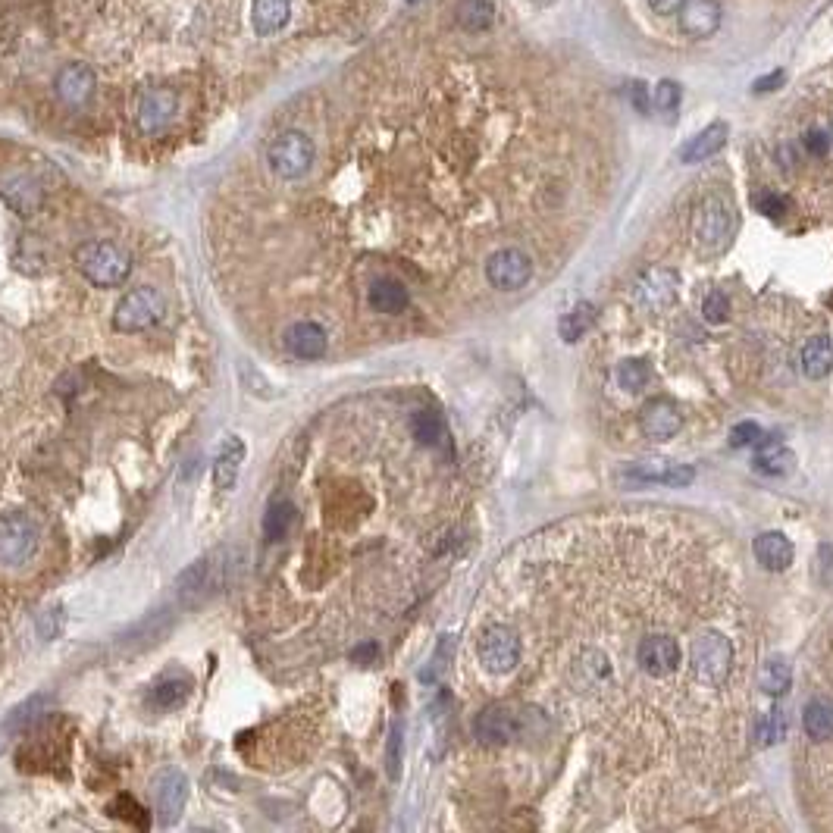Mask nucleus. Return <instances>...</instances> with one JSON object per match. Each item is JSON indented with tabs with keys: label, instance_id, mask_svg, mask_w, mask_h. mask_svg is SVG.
I'll return each mask as SVG.
<instances>
[{
	"label": "nucleus",
	"instance_id": "obj_1",
	"mask_svg": "<svg viewBox=\"0 0 833 833\" xmlns=\"http://www.w3.org/2000/svg\"><path fill=\"white\" fill-rule=\"evenodd\" d=\"M245 555L238 545H223V549L204 555L201 561L188 564L179 580H176V599L185 611H195L217 592H223L229 583L238 580V567H242Z\"/></svg>",
	"mask_w": 833,
	"mask_h": 833
},
{
	"label": "nucleus",
	"instance_id": "obj_2",
	"mask_svg": "<svg viewBox=\"0 0 833 833\" xmlns=\"http://www.w3.org/2000/svg\"><path fill=\"white\" fill-rule=\"evenodd\" d=\"M536 730H549V721H545V714L539 708L489 705L473 721L476 740L489 746H508L517 740H527V736H536Z\"/></svg>",
	"mask_w": 833,
	"mask_h": 833
},
{
	"label": "nucleus",
	"instance_id": "obj_3",
	"mask_svg": "<svg viewBox=\"0 0 833 833\" xmlns=\"http://www.w3.org/2000/svg\"><path fill=\"white\" fill-rule=\"evenodd\" d=\"M76 267L79 273L91 282L101 285V289H113V285H123L132 273V254L116 245V242H85L76 251Z\"/></svg>",
	"mask_w": 833,
	"mask_h": 833
},
{
	"label": "nucleus",
	"instance_id": "obj_4",
	"mask_svg": "<svg viewBox=\"0 0 833 833\" xmlns=\"http://www.w3.org/2000/svg\"><path fill=\"white\" fill-rule=\"evenodd\" d=\"M689 671L702 686H724L733 671V642L721 630H702L689 646Z\"/></svg>",
	"mask_w": 833,
	"mask_h": 833
},
{
	"label": "nucleus",
	"instance_id": "obj_5",
	"mask_svg": "<svg viewBox=\"0 0 833 833\" xmlns=\"http://www.w3.org/2000/svg\"><path fill=\"white\" fill-rule=\"evenodd\" d=\"M733 229V207L721 195H708L693 213V235L702 254H724L733 242Z\"/></svg>",
	"mask_w": 833,
	"mask_h": 833
},
{
	"label": "nucleus",
	"instance_id": "obj_6",
	"mask_svg": "<svg viewBox=\"0 0 833 833\" xmlns=\"http://www.w3.org/2000/svg\"><path fill=\"white\" fill-rule=\"evenodd\" d=\"M38 523L26 511L0 514V567H22L38 552Z\"/></svg>",
	"mask_w": 833,
	"mask_h": 833
},
{
	"label": "nucleus",
	"instance_id": "obj_7",
	"mask_svg": "<svg viewBox=\"0 0 833 833\" xmlns=\"http://www.w3.org/2000/svg\"><path fill=\"white\" fill-rule=\"evenodd\" d=\"M314 141L307 138L304 132H282L273 138V145L267 148V160H270V170L279 179H301L307 170L314 166Z\"/></svg>",
	"mask_w": 833,
	"mask_h": 833
},
{
	"label": "nucleus",
	"instance_id": "obj_8",
	"mask_svg": "<svg viewBox=\"0 0 833 833\" xmlns=\"http://www.w3.org/2000/svg\"><path fill=\"white\" fill-rule=\"evenodd\" d=\"M163 314H166L163 295L157 289H151V285H138V289L126 292L123 301L116 304L113 326L119 332H145L154 323H160Z\"/></svg>",
	"mask_w": 833,
	"mask_h": 833
},
{
	"label": "nucleus",
	"instance_id": "obj_9",
	"mask_svg": "<svg viewBox=\"0 0 833 833\" xmlns=\"http://www.w3.org/2000/svg\"><path fill=\"white\" fill-rule=\"evenodd\" d=\"M476 655L489 674H511L520 661V636L505 624L486 627L476 642Z\"/></svg>",
	"mask_w": 833,
	"mask_h": 833
},
{
	"label": "nucleus",
	"instance_id": "obj_10",
	"mask_svg": "<svg viewBox=\"0 0 833 833\" xmlns=\"http://www.w3.org/2000/svg\"><path fill=\"white\" fill-rule=\"evenodd\" d=\"M179 113V98H176V91L173 88H166V85H151L141 91V98H138V126L141 132H148V135H160L166 126L173 123Z\"/></svg>",
	"mask_w": 833,
	"mask_h": 833
},
{
	"label": "nucleus",
	"instance_id": "obj_11",
	"mask_svg": "<svg viewBox=\"0 0 833 833\" xmlns=\"http://www.w3.org/2000/svg\"><path fill=\"white\" fill-rule=\"evenodd\" d=\"M677 292H680V276L674 270H668V267H655V270H649L646 276L636 282L633 301L646 314H661V311H668V307L677 301Z\"/></svg>",
	"mask_w": 833,
	"mask_h": 833
},
{
	"label": "nucleus",
	"instance_id": "obj_12",
	"mask_svg": "<svg viewBox=\"0 0 833 833\" xmlns=\"http://www.w3.org/2000/svg\"><path fill=\"white\" fill-rule=\"evenodd\" d=\"M636 661L639 668L646 671L649 677H671L680 668V646L677 639L668 633H649L639 639L636 646Z\"/></svg>",
	"mask_w": 833,
	"mask_h": 833
},
{
	"label": "nucleus",
	"instance_id": "obj_13",
	"mask_svg": "<svg viewBox=\"0 0 833 833\" xmlns=\"http://www.w3.org/2000/svg\"><path fill=\"white\" fill-rule=\"evenodd\" d=\"M530 276H533V260L517 248H502L486 260V279L502 292L523 289Z\"/></svg>",
	"mask_w": 833,
	"mask_h": 833
},
{
	"label": "nucleus",
	"instance_id": "obj_14",
	"mask_svg": "<svg viewBox=\"0 0 833 833\" xmlns=\"http://www.w3.org/2000/svg\"><path fill=\"white\" fill-rule=\"evenodd\" d=\"M188 802V777L179 768H166L154 780V808L163 824H176Z\"/></svg>",
	"mask_w": 833,
	"mask_h": 833
},
{
	"label": "nucleus",
	"instance_id": "obj_15",
	"mask_svg": "<svg viewBox=\"0 0 833 833\" xmlns=\"http://www.w3.org/2000/svg\"><path fill=\"white\" fill-rule=\"evenodd\" d=\"M639 430L649 439H674L683 430V414L671 398H652L639 411Z\"/></svg>",
	"mask_w": 833,
	"mask_h": 833
},
{
	"label": "nucleus",
	"instance_id": "obj_16",
	"mask_svg": "<svg viewBox=\"0 0 833 833\" xmlns=\"http://www.w3.org/2000/svg\"><path fill=\"white\" fill-rule=\"evenodd\" d=\"M624 480L633 483H661V486H689L696 480V470L686 464H674L668 458H649L642 464H633L630 470H624Z\"/></svg>",
	"mask_w": 833,
	"mask_h": 833
},
{
	"label": "nucleus",
	"instance_id": "obj_17",
	"mask_svg": "<svg viewBox=\"0 0 833 833\" xmlns=\"http://www.w3.org/2000/svg\"><path fill=\"white\" fill-rule=\"evenodd\" d=\"M57 98L66 107H85L94 98V88H98V76L88 63H66L57 73Z\"/></svg>",
	"mask_w": 833,
	"mask_h": 833
},
{
	"label": "nucleus",
	"instance_id": "obj_18",
	"mask_svg": "<svg viewBox=\"0 0 833 833\" xmlns=\"http://www.w3.org/2000/svg\"><path fill=\"white\" fill-rule=\"evenodd\" d=\"M721 26V4L718 0H686L680 7V29L689 38H708Z\"/></svg>",
	"mask_w": 833,
	"mask_h": 833
},
{
	"label": "nucleus",
	"instance_id": "obj_19",
	"mask_svg": "<svg viewBox=\"0 0 833 833\" xmlns=\"http://www.w3.org/2000/svg\"><path fill=\"white\" fill-rule=\"evenodd\" d=\"M752 552H755V561L771 570V574H780V570H787L796 558V545L790 542V536H783L777 530H768V533H761L755 542H752Z\"/></svg>",
	"mask_w": 833,
	"mask_h": 833
},
{
	"label": "nucleus",
	"instance_id": "obj_20",
	"mask_svg": "<svg viewBox=\"0 0 833 833\" xmlns=\"http://www.w3.org/2000/svg\"><path fill=\"white\" fill-rule=\"evenodd\" d=\"M567 674H570V683H574V686L595 689V686H602L611 677V658L602 649L586 646L574 661H570V671Z\"/></svg>",
	"mask_w": 833,
	"mask_h": 833
},
{
	"label": "nucleus",
	"instance_id": "obj_21",
	"mask_svg": "<svg viewBox=\"0 0 833 833\" xmlns=\"http://www.w3.org/2000/svg\"><path fill=\"white\" fill-rule=\"evenodd\" d=\"M188 693H192V677H188L185 671H166L151 683L148 705L157 708V711H173L188 699Z\"/></svg>",
	"mask_w": 833,
	"mask_h": 833
},
{
	"label": "nucleus",
	"instance_id": "obj_22",
	"mask_svg": "<svg viewBox=\"0 0 833 833\" xmlns=\"http://www.w3.org/2000/svg\"><path fill=\"white\" fill-rule=\"evenodd\" d=\"M285 348L301 357V361H317V357L326 354V329L320 323L301 320L285 332Z\"/></svg>",
	"mask_w": 833,
	"mask_h": 833
},
{
	"label": "nucleus",
	"instance_id": "obj_23",
	"mask_svg": "<svg viewBox=\"0 0 833 833\" xmlns=\"http://www.w3.org/2000/svg\"><path fill=\"white\" fill-rule=\"evenodd\" d=\"M242 461H245V442L238 436H229L217 451V461H213V486H217V492L226 495L235 489Z\"/></svg>",
	"mask_w": 833,
	"mask_h": 833
},
{
	"label": "nucleus",
	"instance_id": "obj_24",
	"mask_svg": "<svg viewBox=\"0 0 833 833\" xmlns=\"http://www.w3.org/2000/svg\"><path fill=\"white\" fill-rule=\"evenodd\" d=\"M796 467V455L790 448H783L777 433H768L758 439V455H755V470L768 476H787Z\"/></svg>",
	"mask_w": 833,
	"mask_h": 833
},
{
	"label": "nucleus",
	"instance_id": "obj_25",
	"mask_svg": "<svg viewBox=\"0 0 833 833\" xmlns=\"http://www.w3.org/2000/svg\"><path fill=\"white\" fill-rule=\"evenodd\" d=\"M727 138H730L727 123H711V126H705L699 135H693V138L686 141L683 151H680V160H683V163H702V160H708V157L718 154V151L727 145Z\"/></svg>",
	"mask_w": 833,
	"mask_h": 833
},
{
	"label": "nucleus",
	"instance_id": "obj_26",
	"mask_svg": "<svg viewBox=\"0 0 833 833\" xmlns=\"http://www.w3.org/2000/svg\"><path fill=\"white\" fill-rule=\"evenodd\" d=\"M0 195H4V201L16 213H26V217L41 207V185L32 176H26V173H16V176L0 182Z\"/></svg>",
	"mask_w": 833,
	"mask_h": 833
},
{
	"label": "nucleus",
	"instance_id": "obj_27",
	"mask_svg": "<svg viewBox=\"0 0 833 833\" xmlns=\"http://www.w3.org/2000/svg\"><path fill=\"white\" fill-rule=\"evenodd\" d=\"M292 16V0H254L251 7V26L260 38L276 35Z\"/></svg>",
	"mask_w": 833,
	"mask_h": 833
},
{
	"label": "nucleus",
	"instance_id": "obj_28",
	"mask_svg": "<svg viewBox=\"0 0 833 833\" xmlns=\"http://www.w3.org/2000/svg\"><path fill=\"white\" fill-rule=\"evenodd\" d=\"M47 708H51V699L47 696H29L22 705H16L10 714H7V721H4V730L7 733H32L38 730L44 721H47Z\"/></svg>",
	"mask_w": 833,
	"mask_h": 833
},
{
	"label": "nucleus",
	"instance_id": "obj_29",
	"mask_svg": "<svg viewBox=\"0 0 833 833\" xmlns=\"http://www.w3.org/2000/svg\"><path fill=\"white\" fill-rule=\"evenodd\" d=\"M790 686H793V668H790L787 658L771 655V658L758 668V689H761L765 696H774V699H777V696H787Z\"/></svg>",
	"mask_w": 833,
	"mask_h": 833
},
{
	"label": "nucleus",
	"instance_id": "obj_30",
	"mask_svg": "<svg viewBox=\"0 0 833 833\" xmlns=\"http://www.w3.org/2000/svg\"><path fill=\"white\" fill-rule=\"evenodd\" d=\"M833 370V339L830 336H812L802 348V373L808 379H824Z\"/></svg>",
	"mask_w": 833,
	"mask_h": 833
},
{
	"label": "nucleus",
	"instance_id": "obj_31",
	"mask_svg": "<svg viewBox=\"0 0 833 833\" xmlns=\"http://www.w3.org/2000/svg\"><path fill=\"white\" fill-rule=\"evenodd\" d=\"M370 307L379 314H401L408 307V289L395 279H376L370 285Z\"/></svg>",
	"mask_w": 833,
	"mask_h": 833
},
{
	"label": "nucleus",
	"instance_id": "obj_32",
	"mask_svg": "<svg viewBox=\"0 0 833 833\" xmlns=\"http://www.w3.org/2000/svg\"><path fill=\"white\" fill-rule=\"evenodd\" d=\"M455 19L464 32H486L495 22V7L492 0H461Z\"/></svg>",
	"mask_w": 833,
	"mask_h": 833
},
{
	"label": "nucleus",
	"instance_id": "obj_33",
	"mask_svg": "<svg viewBox=\"0 0 833 833\" xmlns=\"http://www.w3.org/2000/svg\"><path fill=\"white\" fill-rule=\"evenodd\" d=\"M595 317H599V311H595V307H592L589 301L577 304L574 311H567V314L558 320V332H561V339H564V342H577V339H583L586 332L592 329Z\"/></svg>",
	"mask_w": 833,
	"mask_h": 833
},
{
	"label": "nucleus",
	"instance_id": "obj_34",
	"mask_svg": "<svg viewBox=\"0 0 833 833\" xmlns=\"http://www.w3.org/2000/svg\"><path fill=\"white\" fill-rule=\"evenodd\" d=\"M802 724H805V733L812 736V740H830L833 736V705L824 702V699H815V702H808L805 705V714H802Z\"/></svg>",
	"mask_w": 833,
	"mask_h": 833
},
{
	"label": "nucleus",
	"instance_id": "obj_35",
	"mask_svg": "<svg viewBox=\"0 0 833 833\" xmlns=\"http://www.w3.org/2000/svg\"><path fill=\"white\" fill-rule=\"evenodd\" d=\"M411 433L420 445H439L445 439V417L433 408H420L411 417Z\"/></svg>",
	"mask_w": 833,
	"mask_h": 833
},
{
	"label": "nucleus",
	"instance_id": "obj_36",
	"mask_svg": "<svg viewBox=\"0 0 833 833\" xmlns=\"http://www.w3.org/2000/svg\"><path fill=\"white\" fill-rule=\"evenodd\" d=\"M295 520H298V511L292 502H285V498H279V502H273L264 514V536L273 542V539H285L289 536V530L295 527Z\"/></svg>",
	"mask_w": 833,
	"mask_h": 833
},
{
	"label": "nucleus",
	"instance_id": "obj_37",
	"mask_svg": "<svg viewBox=\"0 0 833 833\" xmlns=\"http://www.w3.org/2000/svg\"><path fill=\"white\" fill-rule=\"evenodd\" d=\"M783 736H787V714H783L780 708H771L768 714H761L758 724H755V746L758 749L777 746Z\"/></svg>",
	"mask_w": 833,
	"mask_h": 833
},
{
	"label": "nucleus",
	"instance_id": "obj_38",
	"mask_svg": "<svg viewBox=\"0 0 833 833\" xmlns=\"http://www.w3.org/2000/svg\"><path fill=\"white\" fill-rule=\"evenodd\" d=\"M649 379H652V367H649V361H642V357H627V361L617 364V386L624 392L646 389Z\"/></svg>",
	"mask_w": 833,
	"mask_h": 833
},
{
	"label": "nucleus",
	"instance_id": "obj_39",
	"mask_svg": "<svg viewBox=\"0 0 833 833\" xmlns=\"http://www.w3.org/2000/svg\"><path fill=\"white\" fill-rule=\"evenodd\" d=\"M107 815L110 818H126V821H132L135 827H151V818H148V812L145 808H141L132 796H116L110 805H107Z\"/></svg>",
	"mask_w": 833,
	"mask_h": 833
},
{
	"label": "nucleus",
	"instance_id": "obj_40",
	"mask_svg": "<svg viewBox=\"0 0 833 833\" xmlns=\"http://www.w3.org/2000/svg\"><path fill=\"white\" fill-rule=\"evenodd\" d=\"M683 101V88L674 79H661L652 91V104L658 113H674Z\"/></svg>",
	"mask_w": 833,
	"mask_h": 833
},
{
	"label": "nucleus",
	"instance_id": "obj_41",
	"mask_svg": "<svg viewBox=\"0 0 833 833\" xmlns=\"http://www.w3.org/2000/svg\"><path fill=\"white\" fill-rule=\"evenodd\" d=\"M702 314L708 323H724L730 317V301L724 292H708L705 301H702Z\"/></svg>",
	"mask_w": 833,
	"mask_h": 833
},
{
	"label": "nucleus",
	"instance_id": "obj_42",
	"mask_svg": "<svg viewBox=\"0 0 833 833\" xmlns=\"http://www.w3.org/2000/svg\"><path fill=\"white\" fill-rule=\"evenodd\" d=\"M765 436L761 433V426L752 423V420H743V423H736L733 430H730V445L733 448H746V445H758V439Z\"/></svg>",
	"mask_w": 833,
	"mask_h": 833
},
{
	"label": "nucleus",
	"instance_id": "obj_43",
	"mask_svg": "<svg viewBox=\"0 0 833 833\" xmlns=\"http://www.w3.org/2000/svg\"><path fill=\"white\" fill-rule=\"evenodd\" d=\"M755 207H758L761 213H765V217L780 220L783 213H787L790 201L783 198V195H774V192H761V195H755Z\"/></svg>",
	"mask_w": 833,
	"mask_h": 833
},
{
	"label": "nucleus",
	"instance_id": "obj_44",
	"mask_svg": "<svg viewBox=\"0 0 833 833\" xmlns=\"http://www.w3.org/2000/svg\"><path fill=\"white\" fill-rule=\"evenodd\" d=\"M386 768H389V777H392V780H395V777H398V771H401V724H392V730H389Z\"/></svg>",
	"mask_w": 833,
	"mask_h": 833
},
{
	"label": "nucleus",
	"instance_id": "obj_45",
	"mask_svg": "<svg viewBox=\"0 0 833 833\" xmlns=\"http://www.w3.org/2000/svg\"><path fill=\"white\" fill-rule=\"evenodd\" d=\"M802 148H805L808 154H815V157H824V154L830 151V135H827L824 129H808V132L802 135Z\"/></svg>",
	"mask_w": 833,
	"mask_h": 833
},
{
	"label": "nucleus",
	"instance_id": "obj_46",
	"mask_svg": "<svg viewBox=\"0 0 833 833\" xmlns=\"http://www.w3.org/2000/svg\"><path fill=\"white\" fill-rule=\"evenodd\" d=\"M60 624H63L60 608H51V611H41V614H38V630H41L44 639H54V636L60 633Z\"/></svg>",
	"mask_w": 833,
	"mask_h": 833
},
{
	"label": "nucleus",
	"instance_id": "obj_47",
	"mask_svg": "<svg viewBox=\"0 0 833 833\" xmlns=\"http://www.w3.org/2000/svg\"><path fill=\"white\" fill-rule=\"evenodd\" d=\"M818 574L824 586H833V545H821L818 549Z\"/></svg>",
	"mask_w": 833,
	"mask_h": 833
},
{
	"label": "nucleus",
	"instance_id": "obj_48",
	"mask_svg": "<svg viewBox=\"0 0 833 833\" xmlns=\"http://www.w3.org/2000/svg\"><path fill=\"white\" fill-rule=\"evenodd\" d=\"M783 82H787V76H783V69H774V73H768L765 79H758V82L752 85V91H755V94H768V91H777Z\"/></svg>",
	"mask_w": 833,
	"mask_h": 833
},
{
	"label": "nucleus",
	"instance_id": "obj_49",
	"mask_svg": "<svg viewBox=\"0 0 833 833\" xmlns=\"http://www.w3.org/2000/svg\"><path fill=\"white\" fill-rule=\"evenodd\" d=\"M683 4H686V0H649V7H652L658 16H674V13H680Z\"/></svg>",
	"mask_w": 833,
	"mask_h": 833
},
{
	"label": "nucleus",
	"instance_id": "obj_50",
	"mask_svg": "<svg viewBox=\"0 0 833 833\" xmlns=\"http://www.w3.org/2000/svg\"><path fill=\"white\" fill-rule=\"evenodd\" d=\"M376 655H379V649L373 646V642H364V646H357V649L351 652V661H357V664H370Z\"/></svg>",
	"mask_w": 833,
	"mask_h": 833
}]
</instances>
